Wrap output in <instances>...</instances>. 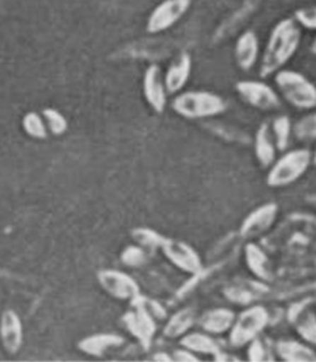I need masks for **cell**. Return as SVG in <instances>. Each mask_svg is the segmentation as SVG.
<instances>
[{"label":"cell","instance_id":"1","mask_svg":"<svg viewBox=\"0 0 316 362\" xmlns=\"http://www.w3.org/2000/svg\"><path fill=\"white\" fill-rule=\"evenodd\" d=\"M300 42L302 30L294 18L279 20L273 26L263 49L259 76L267 78L284 69V66L297 54Z\"/></svg>","mask_w":316,"mask_h":362},{"label":"cell","instance_id":"2","mask_svg":"<svg viewBox=\"0 0 316 362\" xmlns=\"http://www.w3.org/2000/svg\"><path fill=\"white\" fill-rule=\"evenodd\" d=\"M172 109L182 118L198 120L225 113L228 104L219 94L208 90H188L173 99Z\"/></svg>","mask_w":316,"mask_h":362},{"label":"cell","instance_id":"3","mask_svg":"<svg viewBox=\"0 0 316 362\" xmlns=\"http://www.w3.org/2000/svg\"><path fill=\"white\" fill-rule=\"evenodd\" d=\"M312 163V153L309 148L298 147L284 151L268 168L267 182L271 188H284L299 181Z\"/></svg>","mask_w":316,"mask_h":362},{"label":"cell","instance_id":"4","mask_svg":"<svg viewBox=\"0 0 316 362\" xmlns=\"http://www.w3.org/2000/svg\"><path fill=\"white\" fill-rule=\"evenodd\" d=\"M274 82L279 93L293 108H316V86L307 76L294 69H282L274 74Z\"/></svg>","mask_w":316,"mask_h":362},{"label":"cell","instance_id":"5","mask_svg":"<svg viewBox=\"0 0 316 362\" xmlns=\"http://www.w3.org/2000/svg\"><path fill=\"white\" fill-rule=\"evenodd\" d=\"M271 322V314L262 304H252L236 315L230 329L229 344L234 349L246 348L252 340L262 335Z\"/></svg>","mask_w":316,"mask_h":362},{"label":"cell","instance_id":"6","mask_svg":"<svg viewBox=\"0 0 316 362\" xmlns=\"http://www.w3.org/2000/svg\"><path fill=\"white\" fill-rule=\"evenodd\" d=\"M235 89L245 103L258 110L274 112L282 105L277 90L263 81H238Z\"/></svg>","mask_w":316,"mask_h":362},{"label":"cell","instance_id":"7","mask_svg":"<svg viewBox=\"0 0 316 362\" xmlns=\"http://www.w3.org/2000/svg\"><path fill=\"white\" fill-rule=\"evenodd\" d=\"M279 206L277 203L268 202L253 209L240 226L238 235L246 241H254L266 235L277 221Z\"/></svg>","mask_w":316,"mask_h":362},{"label":"cell","instance_id":"8","mask_svg":"<svg viewBox=\"0 0 316 362\" xmlns=\"http://www.w3.org/2000/svg\"><path fill=\"white\" fill-rule=\"evenodd\" d=\"M122 320L127 332L141 344L142 348L145 350L151 348L157 332L156 319L141 304L131 302V309L124 314Z\"/></svg>","mask_w":316,"mask_h":362},{"label":"cell","instance_id":"9","mask_svg":"<svg viewBox=\"0 0 316 362\" xmlns=\"http://www.w3.org/2000/svg\"><path fill=\"white\" fill-rule=\"evenodd\" d=\"M162 251L170 264L182 272L192 276L203 272V261L199 254L185 241L165 238Z\"/></svg>","mask_w":316,"mask_h":362},{"label":"cell","instance_id":"10","mask_svg":"<svg viewBox=\"0 0 316 362\" xmlns=\"http://www.w3.org/2000/svg\"><path fill=\"white\" fill-rule=\"evenodd\" d=\"M190 5L192 0H163L152 10L147 20V33L158 34L170 29L187 14Z\"/></svg>","mask_w":316,"mask_h":362},{"label":"cell","instance_id":"11","mask_svg":"<svg viewBox=\"0 0 316 362\" xmlns=\"http://www.w3.org/2000/svg\"><path fill=\"white\" fill-rule=\"evenodd\" d=\"M98 282L112 298L130 300L140 296V287L131 276L119 269H102L98 272Z\"/></svg>","mask_w":316,"mask_h":362},{"label":"cell","instance_id":"12","mask_svg":"<svg viewBox=\"0 0 316 362\" xmlns=\"http://www.w3.org/2000/svg\"><path fill=\"white\" fill-rule=\"evenodd\" d=\"M269 288L267 282L263 281H236L229 284L224 289L225 298L231 303H236L242 307H248L259 302L261 299L267 297Z\"/></svg>","mask_w":316,"mask_h":362},{"label":"cell","instance_id":"13","mask_svg":"<svg viewBox=\"0 0 316 362\" xmlns=\"http://www.w3.org/2000/svg\"><path fill=\"white\" fill-rule=\"evenodd\" d=\"M288 320L303 341L316 348V313L309 300L294 304L289 309Z\"/></svg>","mask_w":316,"mask_h":362},{"label":"cell","instance_id":"14","mask_svg":"<svg viewBox=\"0 0 316 362\" xmlns=\"http://www.w3.org/2000/svg\"><path fill=\"white\" fill-rule=\"evenodd\" d=\"M144 95L147 103L156 113L165 112L167 105V88L165 84V76L162 74L158 64H151L144 76Z\"/></svg>","mask_w":316,"mask_h":362},{"label":"cell","instance_id":"15","mask_svg":"<svg viewBox=\"0 0 316 362\" xmlns=\"http://www.w3.org/2000/svg\"><path fill=\"white\" fill-rule=\"evenodd\" d=\"M0 341L6 353H19L24 341V328L18 313L13 309L4 310L0 317Z\"/></svg>","mask_w":316,"mask_h":362},{"label":"cell","instance_id":"16","mask_svg":"<svg viewBox=\"0 0 316 362\" xmlns=\"http://www.w3.org/2000/svg\"><path fill=\"white\" fill-rule=\"evenodd\" d=\"M259 59V40L253 30H245L235 44V61L240 69L250 72Z\"/></svg>","mask_w":316,"mask_h":362},{"label":"cell","instance_id":"17","mask_svg":"<svg viewBox=\"0 0 316 362\" xmlns=\"http://www.w3.org/2000/svg\"><path fill=\"white\" fill-rule=\"evenodd\" d=\"M254 156L263 168H269L277 160V146L271 130V122H263L258 127L253 140Z\"/></svg>","mask_w":316,"mask_h":362},{"label":"cell","instance_id":"18","mask_svg":"<svg viewBox=\"0 0 316 362\" xmlns=\"http://www.w3.org/2000/svg\"><path fill=\"white\" fill-rule=\"evenodd\" d=\"M193 61L188 52H180V56L170 64L165 74V84L170 94L180 93L189 81Z\"/></svg>","mask_w":316,"mask_h":362},{"label":"cell","instance_id":"19","mask_svg":"<svg viewBox=\"0 0 316 362\" xmlns=\"http://www.w3.org/2000/svg\"><path fill=\"white\" fill-rule=\"evenodd\" d=\"M236 314L233 309L226 308V307H220L214 308L206 312V313L199 319L200 328L203 329L205 333L211 334V335H223V334H229L230 329L234 325Z\"/></svg>","mask_w":316,"mask_h":362},{"label":"cell","instance_id":"20","mask_svg":"<svg viewBox=\"0 0 316 362\" xmlns=\"http://www.w3.org/2000/svg\"><path fill=\"white\" fill-rule=\"evenodd\" d=\"M125 343L122 335L115 333H99L89 335L78 343V349L86 355L102 358L110 349L120 348Z\"/></svg>","mask_w":316,"mask_h":362},{"label":"cell","instance_id":"21","mask_svg":"<svg viewBox=\"0 0 316 362\" xmlns=\"http://www.w3.org/2000/svg\"><path fill=\"white\" fill-rule=\"evenodd\" d=\"M274 353L283 361L315 362L316 348L298 340H279L274 345Z\"/></svg>","mask_w":316,"mask_h":362},{"label":"cell","instance_id":"22","mask_svg":"<svg viewBox=\"0 0 316 362\" xmlns=\"http://www.w3.org/2000/svg\"><path fill=\"white\" fill-rule=\"evenodd\" d=\"M245 259L251 274L263 282L272 279V264L266 251L259 245L248 241L245 246Z\"/></svg>","mask_w":316,"mask_h":362},{"label":"cell","instance_id":"23","mask_svg":"<svg viewBox=\"0 0 316 362\" xmlns=\"http://www.w3.org/2000/svg\"><path fill=\"white\" fill-rule=\"evenodd\" d=\"M180 345L183 348L188 349L194 354H203V355H214L223 350L219 341L214 338V335L209 333H187L180 339Z\"/></svg>","mask_w":316,"mask_h":362},{"label":"cell","instance_id":"24","mask_svg":"<svg viewBox=\"0 0 316 362\" xmlns=\"http://www.w3.org/2000/svg\"><path fill=\"white\" fill-rule=\"evenodd\" d=\"M197 313L195 309L187 307V308L180 309L177 313L170 317V320L165 324V337L170 339L182 338L185 334L189 333L190 329L197 322Z\"/></svg>","mask_w":316,"mask_h":362},{"label":"cell","instance_id":"25","mask_svg":"<svg viewBox=\"0 0 316 362\" xmlns=\"http://www.w3.org/2000/svg\"><path fill=\"white\" fill-rule=\"evenodd\" d=\"M259 3H261V0H245L242 6L240 9L236 10L225 24L220 26L215 39H224L226 36H229L230 34H233L235 30L238 29L241 24H243L248 19V16L252 14L254 10L258 9Z\"/></svg>","mask_w":316,"mask_h":362},{"label":"cell","instance_id":"26","mask_svg":"<svg viewBox=\"0 0 316 362\" xmlns=\"http://www.w3.org/2000/svg\"><path fill=\"white\" fill-rule=\"evenodd\" d=\"M271 130L278 151H287L293 136V122L288 115H278L271 122Z\"/></svg>","mask_w":316,"mask_h":362},{"label":"cell","instance_id":"27","mask_svg":"<svg viewBox=\"0 0 316 362\" xmlns=\"http://www.w3.org/2000/svg\"><path fill=\"white\" fill-rule=\"evenodd\" d=\"M132 240L137 245L142 246L144 249L157 250L162 249V245L165 243V236L160 234L158 231L153 230L151 228H135L131 233Z\"/></svg>","mask_w":316,"mask_h":362},{"label":"cell","instance_id":"28","mask_svg":"<svg viewBox=\"0 0 316 362\" xmlns=\"http://www.w3.org/2000/svg\"><path fill=\"white\" fill-rule=\"evenodd\" d=\"M23 129L33 139L45 140L49 136V127L46 125L44 117L36 112H29L23 118Z\"/></svg>","mask_w":316,"mask_h":362},{"label":"cell","instance_id":"29","mask_svg":"<svg viewBox=\"0 0 316 362\" xmlns=\"http://www.w3.org/2000/svg\"><path fill=\"white\" fill-rule=\"evenodd\" d=\"M293 135L299 141H316V112L304 115L293 124Z\"/></svg>","mask_w":316,"mask_h":362},{"label":"cell","instance_id":"30","mask_svg":"<svg viewBox=\"0 0 316 362\" xmlns=\"http://www.w3.org/2000/svg\"><path fill=\"white\" fill-rule=\"evenodd\" d=\"M246 348H247L246 354H247L248 361H273V360H276V358H273L274 354H273L271 345H268L261 335L248 344Z\"/></svg>","mask_w":316,"mask_h":362},{"label":"cell","instance_id":"31","mask_svg":"<svg viewBox=\"0 0 316 362\" xmlns=\"http://www.w3.org/2000/svg\"><path fill=\"white\" fill-rule=\"evenodd\" d=\"M46 125L49 127V132L54 134V136H61L69 129V122L64 118V114L54 108H45L42 110Z\"/></svg>","mask_w":316,"mask_h":362},{"label":"cell","instance_id":"32","mask_svg":"<svg viewBox=\"0 0 316 362\" xmlns=\"http://www.w3.org/2000/svg\"><path fill=\"white\" fill-rule=\"evenodd\" d=\"M122 264L127 267H141L142 264H146V251L140 245H130L124 249L120 256Z\"/></svg>","mask_w":316,"mask_h":362},{"label":"cell","instance_id":"33","mask_svg":"<svg viewBox=\"0 0 316 362\" xmlns=\"http://www.w3.org/2000/svg\"><path fill=\"white\" fill-rule=\"evenodd\" d=\"M294 20L300 28L316 31V5L300 8L294 13Z\"/></svg>","mask_w":316,"mask_h":362},{"label":"cell","instance_id":"34","mask_svg":"<svg viewBox=\"0 0 316 362\" xmlns=\"http://www.w3.org/2000/svg\"><path fill=\"white\" fill-rule=\"evenodd\" d=\"M131 302L141 304L142 307L146 309L147 312L151 314L152 317L156 319V320H162V319H165L167 317V312L163 308V305H160L158 302L153 300V299L142 297L141 294H140V296H137L136 298L132 299Z\"/></svg>","mask_w":316,"mask_h":362},{"label":"cell","instance_id":"35","mask_svg":"<svg viewBox=\"0 0 316 362\" xmlns=\"http://www.w3.org/2000/svg\"><path fill=\"white\" fill-rule=\"evenodd\" d=\"M172 358H173V361L180 362H193L199 361L200 360V358L197 356V354H194L193 351H190V350L185 348L175 350Z\"/></svg>","mask_w":316,"mask_h":362},{"label":"cell","instance_id":"36","mask_svg":"<svg viewBox=\"0 0 316 362\" xmlns=\"http://www.w3.org/2000/svg\"><path fill=\"white\" fill-rule=\"evenodd\" d=\"M152 360H155V361H173V358H170L167 353H156Z\"/></svg>","mask_w":316,"mask_h":362},{"label":"cell","instance_id":"37","mask_svg":"<svg viewBox=\"0 0 316 362\" xmlns=\"http://www.w3.org/2000/svg\"><path fill=\"white\" fill-rule=\"evenodd\" d=\"M310 51H312V54H315L316 56V36L315 39L312 40V46H310Z\"/></svg>","mask_w":316,"mask_h":362},{"label":"cell","instance_id":"38","mask_svg":"<svg viewBox=\"0 0 316 362\" xmlns=\"http://www.w3.org/2000/svg\"><path fill=\"white\" fill-rule=\"evenodd\" d=\"M312 163H315L316 165V148L315 151H314V153H312Z\"/></svg>","mask_w":316,"mask_h":362}]
</instances>
